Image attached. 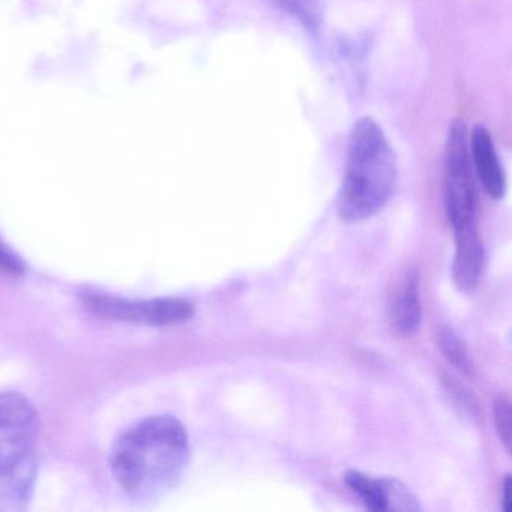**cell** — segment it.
<instances>
[{
  "instance_id": "1",
  "label": "cell",
  "mask_w": 512,
  "mask_h": 512,
  "mask_svg": "<svg viewBox=\"0 0 512 512\" xmlns=\"http://www.w3.org/2000/svg\"><path fill=\"white\" fill-rule=\"evenodd\" d=\"M190 437L172 415L131 425L113 443L110 469L131 499H160L181 481L190 461Z\"/></svg>"
},
{
  "instance_id": "2",
  "label": "cell",
  "mask_w": 512,
  "mask_h": 512,
  "mask_svg": "<svg viewBox=\"0 0 512 512\" xmlns=\"http://www.w3.org/2000/svg\"><path fill=\"white\" fill-rule=\"evenodd\" d=\"M398 166L385 131L370 116L350 131L346 167L338 196V215L344 223H361L379 214L397 187Z\"/></svg>"
},
{
  "instance_id": "3",
  "label": "cell",
  "mask_w": 512,
  "mask_h": 512,
  "mask_svg": "<svg viewBox=\"0 0 512 512\" xmlns=\"http://www.w3.org/2000/svg\"><path fill=\"white\" fill-rule=\"evenodd\" d=\"M38 412L20 392L0 394V512L28 509L37 481Z\"/></svg>"
},
{
  "instance_id": "4",
  "label": "cell",
  "mask_w": 512,
  "mask_h": 512,
  "mask_svg": "<svg viewBox=\"0 0 512 512\" xmlns=\"http://www.w3.org/2000/svg\"><path fill=\"white\" fill-rule=\"evenodd\" d=\"M443 199L454 232L476 227L478 191L470 160L469 139L463 122L455 121L446 137L443 160Z\"/></svg>"
},
{
  "instance_id": "5",
  "label": "cell",
  "mask_w": 512,
  "mask_h": 512,
  "mask_svg": "<svg viewBox=\"0 0 512 512\" xmlns=\"http://www.w3.org/2000/svg\"><path fill=\"white\" fill-rule=\"evenodd\" d=\"M83 301L97 316L149 326L181 325L188 322L196 311L193 302L182 298L128 301L104 293H86L83 295Z\"/></svg>"
},
{
  "instance_id": "6",
  "label": "cell",
  "mask_w": 512,
  "mask_h": 512,
  "mask_svg": "<svg viewBox=\"0 0 512 512\" xmlns=\"http://www.w3.org/2000/svg\"><path fill=\"white\" fill-rule=\"evenodd\" d=\"M470 160L479 184L488 196L502 200L506 194V175L490 131L484 125L473 127L469 136Z\"/></svg>"
},
{
  "instance_id": "7",
  "label": "cell",
  "mask_w": 512,
  "mask_h": 512,
  "mask_svg": "<svg viewBox=\"0 0 512 512\" xmlns=\"http://www.w3.org/2000/svg\"><path fill=\"white\" fill-rule=\"evenodd\" d=\"M455 254L452 263V280L463 292L475 289L484 269V247L478 229L454 232Z\"/></svg>"
},
{
  "instance_id": "8",
  "label": "cell",
  "mask_w": 512,
  "mask_h": 512,
  "mask_svg": "<svg viewBox=\"0 0 512 512\" xmlns=\"http://www.w3.org/2000/svg\"><path fill=\"white\" fill-rule=\"evenodd\" d=\"M422 320L421 296H419L418 271L412 269L404 275L395 290L389 307V322L401 337H409L418 331Z\"/></svg>"
},
{
  "instance_id": "9",
  "label": "cell",
  "mask_w": 512,
  "mask_h": 512,
  "mask_svg": "<svg viewBox=\"0 0 512 512\" xmlns=\"http://www.w3.org/2000/svg\"><path fill=\"white\" fill-rule=\"evenodd\" d=\"M343 481L371 511H389L391 478H374L352 469L344 473Z\"/></svg>"
},
{
  "instance_id": "10",
  "label": "cell",
  "mask_w": 512,
  "mask_h": 512,
  "mask_svg": "<svg viewBox=\"0 0 512 512\" xmlns=\"http://www.w3.org/2000/svg\"><path fill=\"white\" fill-rule=\"evenodd\" d=\"M437 344H439L440 352L448 359L449 364L454 365L455 370L463 374L472 373L473 364L469 352L452 329H440L437 334Z\"/></svg>"
},
{
  "instance_id": "11",
  "label": "cell",
  "mask_w": 512,
  "mask_h": 512,
  "mask_svg": "<svg viewBox=\"0 0 512 512\" xmlns=\"http://www.w3.org/2000/svg\"><path fill=\"white\" fill-rule=\"evenodd\" d=\"M494 424L506 451H511V401L508 395H499L494 401Z\"/></svg>"
},
{
  "instance_id": "12",
  "label": "cell",
  "mask_w": 512,
  "mask_h": 512,
  "mask_svg": "<svg viewBox=\"0 0 512 512\" xmlns=\"http://www.w3.org/2000/svg\"><path fill=\"white\" fill-rule=\"evenodd\" d=\"M277 4L298 16L305 25L313 28L316 25V0H277Z\"/></svg>"
},
{
  "instance_id": "13",
  "label": "cell",
  "mask_w": 512,
  "mask_h": 512,
  "mask_svg": "<svg viewBox=\"0 0 512 512\" xmlns=\"http://www.w3.org/2000/svg\"><path fill=\"white\" fill-rule=\"evenodd\" d=\"M0 272L13 275V277H20V275L26 272V265L22 257L17 256V254L2 241H0Z\"/></svg>"
},
{
  "instance_id": "14",
  "label": "cell",
  "mask_w": 512,
  "mask_h": 512,
  "mask_svg": "<svg viewBox=\"0 0 512 512\" xmlns=\"http://www.w3.org/2000/svg\"><path fill=\"white\" fill-rule=\"evenodd\" d=\"M502 505H503V511L509 512L512 508V502H511V476L506 475L505 479H503V485H502Z\"/></svg>"
}]
</instances>
